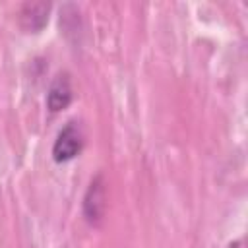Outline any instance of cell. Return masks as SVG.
<instances>
[{
	"mask_svg": "<svg viewBox=\"0 0 248 248\" xmlns=\"http://www.w3.org/2000/svg\"><path fill=\"white\" fill-rule=\"evenodd\" d=\"M79 151H81V132L74 122H70L60 130L52 145V157L56 163H66L74 159Z\"/></svg>",
	"mask_w": 248,
	"mask_h": 248,
	"instance_id": "6da1fadb",
	"label": "cell"
},
{
	"mask_svg": "<svg viewBox=\"0 0 248 248\" xmlns=\"http://www.w3.org/2000/svg\"><path fill=\"white\" fill-rule=\"evenodd\" d=\"M70 103H72V85H70L68 76L60 74L52 81V85H50V89L46 93V105H48V108L52 112H58V110L66 108Z\"/></svg>",
	"mask_w": 248,
	"mask_h": 248,
	"instance_id": "7a4b0ae2",
	"label": "cell"
},
{
	"mask_svg": "<svg viewBox=\"0 0 248 248\" xmlns=\"http://www.w3.org/2000/svg\"><path fill=\"white\" fill-rule=\"evenodd\" d=\"M48 14V4H27L23 10V25L27 29H33V21L39 19V25L43 27L46 21Z\"/></svg>",
	"mask_w": 248,
	"mask_h": 248,
	"instance_id": "277c9868",
	"label": "cell"
},
{
	"mask_svg": "<svg viewBox=\"0 0 248 248\" xmlns=\"http://www.w3.org/2000/svg\"><path fill=\"white\" fill-rule=\"evenodd\" d=\"M105 196H103V186L99 182V178L95 182H91V188L87 192V198H85V215L87 219H99L103 215V207H105Z\"/></svg>",
	"mask_w": 248,
	"mask_h": 248,
	"instance_id": "3957f363",
	"label": "cell"
}]
</instances>
